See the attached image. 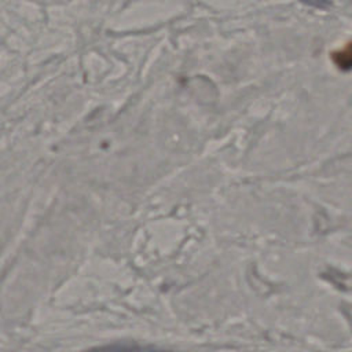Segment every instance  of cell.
<instances>
[{"instance_id":"cell-1","label":"cell","mask_w":352,"mask_h":352,"mask_svg":"<svg viewBox=\"0 0 352 352\" xmlns=\"http://www.w3.org/2000/svg\"><path fill=\"white\" fill-rule=\"evenodd\" d=\"M331 59L338 69L351 70L352 69V41L345 44L342 48L334 51L331 54Z\"/></svg>"},{"instance_id":"cell-2","label":"cell","mask_w":352,"mask_h":352,"mask_svg":"<svg viewBox=\"0 0 352 352\" xmlns=\"http://www.w3.org/2000/svg\"><path fill=\"white\" fill-rule=\"evenodd\" d=\"M308 6H315V7H326L329 4L327 0H302Z\"/></svg>"}]
</instances>
